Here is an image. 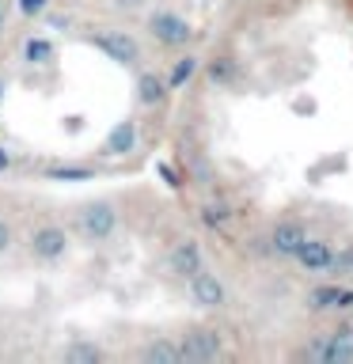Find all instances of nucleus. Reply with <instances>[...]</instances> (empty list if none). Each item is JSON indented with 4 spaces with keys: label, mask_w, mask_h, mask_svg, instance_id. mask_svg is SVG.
<instances>
[{
    "label": "nucleus",
    "mask_w": 353,
    "mask_h": 364,
    "mask_svg": "<svg viewBox=\"0 0 353 364\" xmlns=\"http://www.w3.org/2000/svg\"><path fill=\"white\" fill-rule=\"evenodd\" d=\"M334 277H349L353 281V243L342 247L334 255Z\"/></svg>",
    "instance_id": "22"
},
{
    "label": "nucleus",
    "mask_w": 353,
    "mask_h": 364,
    "mask_svg": "<svg viewBox=\"0 0 353 364\" xmlns=\"http://www.w3.org/2000/svg\"><path fill=\"white\" fill-rule=\"evenodd\" d=\"M205 80H209L213 87H236L239 80H243V65H239L232 53H216L205 61Z\"/></svg>",
    "instance_id": "14"
},
{
    "label": "nucleus",
    "mask_w": 353,
    "mask_h": 364,
    "mask_svg": "<svg viewBox=\"0 0 353 364\" xmlns=\"http://www.w3.org/2000/svg\"><path fill=\"white\" fill-rule=\"evenodd\" d=\"M8 171H11V152L0 144V175H8Z\"/></svg>",
    "instance_id": "29"
},
{
    "label": "nucleus",
    "mask_w": 353,
    "mask_h": 364,
    "mask_svg": "<svg viewBox=\"0 0 353 364\" xmlns=\"http://www.w3.org/2000/svg\"><path fill=\"white\" fill-rule=\"evenodd\" d=\"M11 247H16V228H11V220L0 213V258H4Z\"/></svg>",
    "instance_id": "23"
},
{
    "label": "nucleus",
    "mask_w": 353,
    "mask_h": 364,
    "mask_svg": "<svg viewBox=\"0 0 353 364\" xmlns=\"http://www.w3.org/2000/svg\"><path fill=\"white\" fill-rule=\"evenodd\" d=\"M293 114H300V118H312V114H315V99H312V95L293 99Z\"/></svg>",
    "instance_id": "26"
},
{
    "label": "nucleus",
    "mask_w": 353,
    "mask_h": 364,
    "mask_svg": "<svg viewBox=\"0 0 353 364\" xmlns=\"http://www.w3.org/2000/svg\"><path fill=\"white\" fill-rule=\"evenodd\" d=\"M144 31H148V38H152L156 46H164V50L171 53H179V50H186V46L194 42V23L182 16V11L175 8H156L152 16L144 19Z\"/></svg>",
    "instance_id": "3"
},
{
    "label": "nucleus",
    "mask_w": 353,
    "mask_h": 364,
    "mask_svg": "<svg viewBox=\"0 0 353 364\" xmlns=\"http://www.w3.org/2000/svg\"><path fill=\"white\" fill-rule=\"evenodd\" d=\"M164 269H167L171 281H182V284H186L194 273H201L205 269V247H201V239L182 235L179 243H171L167 258H164Z\"/></svg>",
    "instance_id": "7"
},
{
    "label": "nucleus",
    "mask_w": 353,
    "mask_h": 364,
    "mask_svg": "<svg viewBox=\"0 0 353 364\" xmlns=\"http://www.w3.org/2000/svg\"><path fill=\"white\" fill-rule=\"evenodd\" d=\"M186 296H190L194 307H201V311H221L228 304V284L221 281V273H213L205 266L201 273H194L186 281Z\"/></svg>",
    "instance_id": "9"
},
{
    "label": "nucleus",
    "mask_w": 353,
    "mask_h": 364,
    "mask_svg": "<svg viewBox=\"0 0 353 364\" xmlns=\"http://www.w3.org/2000/svg\"><path fill=\"white\" fill-rule=\"evenodd\" d=\"M334 255H338V250H334L330 239L307 235L300 243V250L293 255V262L307 273V277H334Z\"/></svg>",
    "instance_id": "8"
},
{
    "label": "nucleus",
    "mask_w": 353,
    "mask_h": 364,
    "mask_svg": "<svg viewBox=\"0 0 353 364\" xmlns=\"http://www.w3.org/2000/svg\"><path fill=\"white\" fill-rule=\"evenodd\" d=\"M19 61L27 68H50L57 61V42L46 38V34H27L19 46Z\"/></svg>",
    "instance_id": "13"
},
{
    "label": "nucleus",
    "mask_w": 353,
    "mask_h": 364,
    "mask_svg": "<svg viewBox=\"0 0 353 364\" xmlns=\"http://www.w3.org/2000/svg\"><path fill=\"white\" fill-rule=\"evenodd\" d=\"M198 220L205 228H224L228 220H232V209L221 205V201H209V205H201V209H198Z\"/></svg>",
    "instance_id": "20"
},
{
    "label": "nucleus",
    "mask_w": 353,
    "mask_h": 364,
    "mask_svg": "<svg viewBox=\"0 0 353 364\" xmlns=\"http://www.w3.org/2000/svg\"><path fill=\"white\" fill-rule=\"evenodd\" d=\"M182 346V364H213L224 357V341L213 326H186L179 334Z\"/></svg>",
    "instance_id": "6"
},
{
    "label": "nucleus",
    "mask_w": 353,
    "mask_h": 364,
    "mask_svg": "<svg viewBox=\"0 0 353 364\" xmlns=\"http://www.w3.org/2000/svg\"><path fill=\"white\" fill-rule=\"evenodd\" d=\"M84 42H88L95 53L107 57V61L122 65V68H137V65L144 61L137 34L125 31V27H91V31L84 34Z\"/></svg>",
    "instance_id": "2"
},
{
    "label": "nucleus",
    "mask_w": 353,
    "mask_h": 364,
    "mask_svg": "<svg viewBox=\"0 0 353 364\" xmlns=\"http://www.w3.org/2000/svg\"><path fill=\"white\" fill-rule=\"evenodd\" d=\"M304 360L312 364H353V318L338 323L327 334H315L304 346Z\"/></svg>",
    "instance_id": "4"
},
{
    "label": "nucleus",
    "mask_w": 353,
    "mask_h": 364,
    "mask_svg": "<svg viewBox=\"0 0 353 364\" xmlns=\"http://www.w3.org/2000/svg\"><path fill=\"white\" fill-rule=\"evenodd\" d=\"M16 8L23 19H42L50 11V0H16Z\"/></svg>",
    "instance_id": "21"
},
{
    "label": "nucleus",
    "mask_w": 353,
    "mask_h": 364,
    "mask_svg": "<svg viewBox=\"0 0 353 364\" xmlns=\"http://www.w3.org/2000/svg\"><path fill=\"white\" fill-rule=\"evenodd\" d=\"M107 353H102L99 341H88V338H76V341H68V346L61 349V360L65 364H99Z\"/></svg>",
    "instance_id": "18"
},
{
    "label": "nucleus",
    "mask_w": 353,
    "mask_h": 364,
    "mask_svg": "<svg viewBox=\"0 0 353 364\" xmlns=\"http://www.w3.org/2000/svg\"><path fill=\"white\" fill-rule=\"evenodd\" d=\"M156 175L164 178L167 190H182V186H186V182H182V175H179V171L171 167V164H156Z\"/></svg>",
    "instance_id": "24"
},
{
    "label": "nucleus",
    "mask_w": 353,
    "mask_h": 364,
    "mask_svg": "<svg viewBox=\"0 0 353 364\" xmlns=\"http://www.w3.org/2000/svg\"><path fill=\"white\" fill-rule=\"evenodd\" d=\"M118 4H122V8H133V4H141V0H118Z\"/></svg>",
    "instance_id": "33"
},
{
    "label": "nucleus",
    "mask_w": 353,
    "mask_h": 364,
    "mask_svg": "<svg viewBox=\"0 0 353 364\" xmlns=\"http://www.w3.org/2000/svg\"><path fill=\"white\" fill-rule=\"evenodd\" d=\"M61 122H65V125H61L65 133H80V129H84V122H88V118H84V114H68V118H61Z\"/></svg>",
    "instance_id": "28"
},
{
    "label": "nucleus",
    "mask_w": 353,
    "mask_h": 364,
    "mask_svg": "<svg viewBox=\"0 0 353 364\" xmlns=\"http://www.w3.org/2000/svg\"><path fill=\"white\" fill-rule=\"evenodd\" d=\"M327 171H346V156H334L330 164H323V175H327Z\"/></svg>",
    "instance_id": "30"
},
{
    "label": "nucleus",
    "mask_w": 353,
    "mask_h": 364,
    "mask_svg": "<svg viewBox=\"0 0 353 364\" xmlns=\"http://www.w3.org/2000/svg\"><path fill=\"white\" fill-rule=\"evenodd\" d=\"M133 99L141 110H159L164 102L171 99V84H167V73H156V68H141L137 73V84H133Z\"/></svg>",
    "instance_id": "10"
},
{
    "label": "nucleus",
    "mask_w": 353,
    "mask_h": 364,
    "mask_svg": "<svg viewBox=\"0 0 353 364\" xmlns=\"http://www.w3.org/2000/svg\"><path fill=\"white\" fill-rule=\"evenodd\" d=\"M68 228L84 247H102L118 235L122 228V213L110 198H91L84 205H76V213L68 216Z\"/></svg>",
    "instance_id": "1"
},
{
    "label": "nucleus",
    "mask_w": 353,
    "mask_h": 364,
    "mask_svg": "<svg viewBox=\"0 0 353 364\" xmlns=\"http://www.w3.org/2000/svg\"><path fill=\"white\" fill-rule=\"evenodd\" d=\"M338 292H342V284H334V281H323V277H319V284H315V289L312 292H307L304 296V307H307V311H334V304H338Z\"/></svg>",
    "instance_id": "19"
},
{
    "label": "nucleus",
    "mask_w": 353,
    "mask_h": 364,
    "mask_svg": "<svg viewBox=\"0 0 353 364\" xmlns=\"http://www.w3.org/2000/svg\"><path fill=\"white\" fill-rule=\"evenodd\" d=\"M27 247H31V255L38 258L42 266H57V262L68 255V247H73V228L46 220V224H38L27 235Z\"/></svg>",
    "instance_id": "5"
},
{
    "label": "nucleus",
    "mask_w": 353,
    "mask_h": 364,
    "mask_svg": "<svg viewBox=\"0 0 353 364\" xmlns=\"http://www.w3.org/2000/svg\"><path fill=\"white\" fill-rule=\"evenodd\" d=\"M4 95H8V84H4V76H0V102H4Z\"/></svg>",
    "instance_id": "32"
},
{
    "label": "nucleus",
    "mask_w": 353,
    "mask_h": 364,
    "mask_svg": "<svg viewBox=\"0 0 353 364\" xmlns=\"http://www.w3.org/2000/svg\"><path fill=\"white\" fill-rule=\"evenodd\" d=\"M4 23H8V0H0V31H4Z\"/></svg>",
    "instance_id": "31"
},
{
    "label": "nucleus",
    "mask_w": 353,
    "mask_h": 364,
    "mask_svg": "<svg viewBox=\"0 0 353 364\" xmlns=\"http://www.w3.org/2000/svg\"><path fill=\"white\" fill-rule=\"evenodd\" d=\"M198 68H201V57L198 53H186V50H179V57L171 61V68H167V84H171V91H182L190 84L194 76H198Z\"/></svg>",
    "instance_id": "17"
},
{
    "label": "nucleus",
    "mask_w": 353,
    "mask_h": 364,
    "mask_svg": "<svg viewBox=\"0 0 353 364\" xmlns=\"http://www.w3.org/2000/svg\"><path fill=\"white\" fill-rule=\"evenodd\" d=\"M266 235H270L273 258H293L296 250H300V243L307 239V228H304L300 220H278Z\"/></svg>",
    "instance_id": "12"
},
{
    "label": "nucleus",
    "mask_w": 353,
    "mask_h": 364,
    "mask_svg": "<svg viewBox=\"0 0 353 364\" xmlns=\"http://www.w3.org/2000/svg\"><path fill=\"white\" fill-rule=\"evenodd\" d=\"M349 318H353V311H349Z\"/></svg>",
    "instance_id": "34"
},
{
    "label": "nucleus",
    "mask_w": 353,
    "mask_h": 364,
    "mask_svg": "<svg viewBox=\"0 0 353 364\" xmlns=\"http://www.w3.org/2000/svg\"><path fill=\"white\" fill-rule=\"evenodd\" d=\"M42 175H46V182H65V186H73V182H95L99 167L95 164H50Z\"/></svg>",
    "instance_id": "15"
},
{
    "label": "nucleus",
    "mask_w": 353,
    "mask_h": 364,
    "mask_svg": "<svg viewBox=\"0 0 353 364\" xmlns=\"http://www.w3.org/2000/svg\"><path fill=\"white\" fill-rule=\"evenodd\" d=\"M137 141H141L137 122L122 118V122H114L107 129V136H102V156H107V159H125V156L137 152Z\"/></svg>",
    "instance_id": "11"
},
{
    "label": "nucleus",
    "mask_w": 353,
    "mask_h": 364,
    "mask_svg": "<svg viewBox=\"0 0 353 364\" xmlns=\"http://www.w3.org/2000/svg\"><path fill=\"white\" fill-rule=\"evenodd\" d=\"M334 311H342V315H349V311H353V289H342V292H338Z\"/></svg>",
    "instance_id": "27"
},
{
    "label": "nucleus",
    "mask_w": 353,
    "mask_h": 364,
    "mask_svg": "<svg viewBox=\"0 0 353 364\" xmlns=\"http://www.w3.org/2000/svg\"><path fill=\"white\" fill-rule=\"evenodd\" d=\"M46 27H50V31H61V34H68V31H73V16H65V11H46Z\"/></svg>",
    "instance_id": "25"
},
{
    "label": "nucleus",
    "mask_w": 353,
    "mask_h": 364,
    "mask_svg": "<svg viewBox=\"0 0 353 364\" xmlns=\"http://www.w3.org/2000/svg\"><path fill=\"white\" fill-rule=\"evenodd\" d=\"M137 357L144 364H182V346L179 338H152L148 346H141Z\"/></svg>",
    "instance_id": "16"
}]
</instances>
